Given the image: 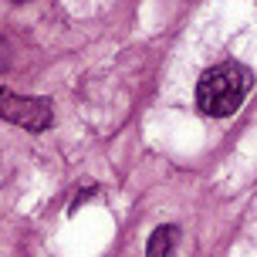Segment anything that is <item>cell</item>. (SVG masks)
Wrapping results in <instances>:
<instances>
[{
  "label": "cell",
  "mask_w": 257,
  "mask_h": 257,
  "mask_svg": "<svg viewBox=\"0 0 257 257\" xmlns=\"http://www.w3.org/2000/svg\"><path fill=\"white\" fill-rule=\"evenodd\" d=\"M250 68H244L240 61H220L213 68H206L200 81H196V108L203 115H213V118H227L233 115L240 102L247 98L250 91Z\"/></svg>",
  "instance_id": "cell-1"
},
{
  "label": "cell",
  "mask_w": 257,
  "mask_h": 257,
  "mask_svg": "<svg viewBox=\"0 0 257 257\" xmlns=\"http://www.w3.org/2000/svg\"><path fill=\"white\" fill-rule=\"evenodd\" d=\"M0 118L27 128V132H44L54 122V108L48 98H31V95H17L11 88H0Z\"/></svg>",
  "instance_id": "cell-2"
},
{
  "label": "cell",
  "mask_w": 257,
  "mask_h": 257,
  "mask_svg": "<svg viewBox=\"0 0 257 257\" xmlns=\"http://www.w3.org/2000/svg\"><path fill=\"white\" fill-rule=\"evenodd\" d=\"M176 240H180V230L176 227H169V223L166 227H156L149 244H146V257H173Z\"/></svg>",
  "instance_id": "cell-3"
},
{
  "label": "cell",
  "mask_w": 257,
  "mask_h": 257,
  "mask_svg": "<svg viewBox=\"0 0 257 257\" xmlns=\"http://www.w3.org/2000/svg\"><path fill=\"white\" fill-rule=\"evenodd\" d=\"M88 200H91V186H85V190H78V193H75V200H71V213H75V210H78L81 203H88Z\"/></svg>",
  "instance_id": "cell-4"
},
{
  "label": "cell",
  "mask_w": 257,
  "mask_h": 257,
  "mask_svg": "<svg viewBox=\"0 0 257 257\" xmlns=\"http://www.w3.org/2000/svg\"><path fill=\"white\" fill-rule=\"evenodd\" d=\"M11 68V58H7V48H4V41H0V71H7Z\"/></svg>",
  "instance_id": "cell-5"
}]
</instances>
